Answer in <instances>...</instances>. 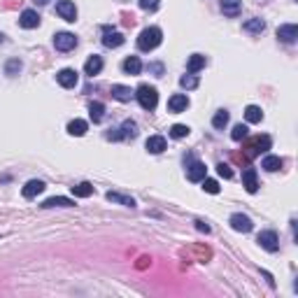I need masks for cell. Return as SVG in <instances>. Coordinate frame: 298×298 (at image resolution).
<instances>
[{"mask_svg": "<svg viewBox=\"0 0 298 298\" xmlns=\"http://www.w3.org/2000/svg\"><path fill=\"white\" fill-rule=\"evenodd\" d=\"M133 96L135 93L131 91V87H123V84H114L112 87V98H117L119 103H128Z\"/></svg>", "mask_w": 298, "mask_h": 298, "instance_id": "d6986e66", "label": "cell"}, {"mask_svg": "<svg viewBox=\"0 0 298 298\" xmlns=\"http://www.w3.org/2000/svg\"><path fill=\"white\" fill-rule=\"evenodd\" d=\"M44 191V182L42 179H30V182H26V186L21 189V193H24V198H35L37 193Z\"/></svg>", "mask_w": 298, "mask_h": 298, "instance_id": "2e32d148", "label": "cell"}, {"mask_svg": "<svg viewBox=\"0 0 298 298\" xmlns=\"http://www.w3.org/2000/svg\"><path fill=\"white\" fill-rule=\"evenodd\" d=\"M56 79H59V84H61L63 89H72L77 87V72L72 70V68H63V70H59V75H56Z\"/></svg>", "mask_w": 298, "mask_h": 298, "instance_id": "9c48e42d", "label": "cell"}, {"mask_svg": "<svg viewBox=\"0 0 298 298\" xmlns=\"http://www.w3.org/2000/svg\"><path fill=\"white\" fill-rule=\"evenodd\" d=\"M161 40H163L161 28L149 26V28H145L140 33V37H138V49H140V52H151V49H156L158 44H161Z\"/></svg>", "mask_w": 298, "mask_h": 298, "instance_id": "6da1fadb", "label": "cell"}, {"mask_svg": "<svg viewBox=\"0 0 298 298\" xmlns=\"http://www.w3.org/2000/svg\"><path fill=\"white\" fill-rule=\"evenodd\" d=\"M158 5H161V0H140V7L147 12H156Z\"/></svg>", "mask_w": 298, "mask_h": 298, "instance_id": "8d00e7d4", "label": "cell"}, {"mask_svg": "<svg viewBox=\"0 0 298 298\" xmlns=\"http://www.w3.org/2000/svg\"><path fill=\"white\" fill-rule=\"evenodd\" d=\"M54 47L59 52H70V49L77 47V37L72 35V33H56L54 35Z\"/></svg>", "mask_w": 298, "mask_h": 298, "instance_id": "5b68a950", "label": "cell"}, {"mask_svg": "<svg viewBox=\"0 0 298 298\" xmlns=\"http://www.w3.org/2000/svg\"><path fill=\"white\" fill-rule=\"evenodd\" d=\"M126 42V37L119 33V30H112L110 26L103 28V44H105L107 49H117V47H121Z\"/></svg>", "mask_w": 298, "mask_h": 298, "instance_id": "8992f818", "label": "cell"}, {"mask_svg": "<svg viewBox=\"0 0 298 298\" xmlns=\"http://www.w3.org/2000/svg\"><path fill=\"white\" fill-rule=\"evenodd\" d=\"M87 131H89V123L84 121V119H72V121L68 123V133H70V135H77V138H82Z\"/></svg>", "mask_w": 298, "mask_h": 298, "instance_id": "603a6c76", "label": "cell"}, {"mask_svg": "<svg viewBox=\"0 0 298 298\" xmlns=\"http://www.w3.org/2000/svg\"><path fill=\"white\" fill-rule=\"evenodd\" d=\"M123 72L126 75H140V70H142V63H140V59L138 56H128L126 61H123Z\"/></svg>", "mask_w": 298, "mask_h": 298, "instance_id": "44dd1931", "label": "cell"}, {"mask_svg": "<svg viewBox=\"0 0 298 298\" xmlns=\"http://www.w3.org/2000/svg\"><path fill=\"white\" fill-rule=\"evenodd\" d=\"M100 70H103V59L96 56V54H93V56H89V61L84 63V72L93 77V75H98Z\"/></svg>", "mask_w": 298, "mask_h": 298, "instance_id": "ffe728a7", "label": "cell"}, {"mask_svg": "<svg viewBox=\"0 0 298 298\" xmlns=\"http://www.w3.org/2000/svg\"><path fill=\"white\" fill-rule=\"evenodd\" d=\"M242 28H245L247 33H263L266 30V21L263 19H249V21H245Z\"/></svg>", "mask_w": 298, "mask_h": 298, "instance_id": "f1b7e54d", "label": "cell"}, {"mask_svg": "<svg viewBox=\"0 0 298 298\" xmlns=\"http://www.w3.org/2000/svg\"><path fill=\"white\" fill-rule=\"evenodd\" d=\"M72 193H75L77 198H89V196L93 193V186L89 184V182H79V184L72 186Z\"/></svg>", "mask_w": 298, "mask_h": 298, "instance_id": "f546056e", "label": "cell"}, {"mask_svg": "<svg viewBox=\"0 0 298 298\" xmlns=\"http://www.w3.org/2000/svg\"><path fill=\"white\" fill-rule=\"evenodd\" d=\"M121 138H135L138 135V123L131 121V119H126V121L121 123V133H119Z\"/></svg>", "mask_w": 298, "mask_h": 298, "instance_id": "4dcf8cb0", "label": "cell"}, {"mask_svg": "<svg viewBox=\"0 0 298 298\" xmlns=\"http://www.w3.org/2000/svg\"><path fill=\"white\" fill-rule=\"evenodd\" d=\"M107 201L126 205V208H135V201H133L131 196H123V193H117V191H107Z\"/></svg>", "mask_w": 298, "mask_h": 298, "instance_id": "484cf974", "label": "cell"}, {"mask_svg": "<svg viewBox=\"0 0 298 298\" xmlns=\"http://www.w3.org/2000/svg\"><path fill=\"white\" fill-rule=\"evenodd\" d=\"M217 173H219L224 179H231V177H233V170H231L228 163H219V166H217Z\"/></svg>", "mask_w": 298, "mask_h": 298, "instance_id": "74e56055", "label": "cell"}, {"mask_svg": "<svg viewBox=\"0 0 298 298\" xmlns=\"http://www.w3.org/2000/svg\"><path fill=\"white\" fill-rule=\"evenodd\" d=\"M228 224H231V226H233V231H238V233H249V231L254 228L252 219H249L247 214H242V212H236V214H231Z\"/></svg>", "mask_w": 298, "mask_h": 298, "instance_id": "277c9868", "label": "cell"}, {"mask_svg": "<svg viewBox=\"0 0 298 298\" xmlns=\"http://www.w3.org/2000/svg\"><path fill=\"white\" fill-rule=\"evenodd\" d=\"M205 56H201V54H193L191 59H189V63H186V70L191 72V75H196L198 70H203L205 68Z\"/></svg>", "mask_w": 298, "mask_h": 298, "instance_id": "d4e9b609", "label": "cell"}, {"mask_svg": "<svg viewBox=\"0 0 298 298\" xmlns=\"http://www.w3.org/2000/svg\"><path fill=\"white\" fill-rule=\"evenodd\" d=\"M203 189L208 193H219V184H217V179H208V177H203Z\"/></svg>", "mask_w": 298, "mask_h": 298, "instance_id": "d590c367", "label": "cell"}, {"mask_svg": "<svg viewBox=\"0 0 298 298\" xmlns=\"http://www.w3.org/2000/svg\"><path fill=\"white\" fill-rule=\"evenodd\" d=\"M35 2H40V5H44V2H49V0H35Z\"/></svg>", "mask_w": 298, "mask_h": 298, "instance_id": "ab89813d", "label": "cell"}, {"mask_svg": "<svg viewBox=\"0 0 298 298\" xmlns=\"http://www.w3.org/2000/svg\"><path fill=\"white\" fill-rule=\"evenodd\" d=\"M189 131H191V128H189V126H184V123H175V126L170 128V135H173L175 140H182V138H186V135H189Z\"/></svg>", "mask_w": 298, "mask_h": 298, "instance_id": "1f68e13d", "label": "cell"}, {"mask_svg": "<svg viewBox=\"0 0 298 298\" xmlns=\"http://www.w3.org/2000/svg\"><path fill=\"white\" fill-rule=\"evenodd\" d=\"M228 119H231V117H228L226 110H219V112L212 117V126H214L217 131H224V128H226V123H228Z\"/></svg>", "mask_w": 298, "mask_h": 298, "instance_id": "83f0119b", "label": "cell"}, {"mask_svg": "<svg viewBox=\"0 0 298 298\" xmlns=\"http://www.w3.org/2000/svg\"><path fill=\"white\" fill-rule=\"evenodd\" d=\"M247 131H249V128H247L245 123H238L236 128H233V133H231V138H233V140H236V142L245 140V138H247Z\"/></svg>", "mask_w": 298, "mask_h": 298, "instance_id": "d6a6232c", "label": "cell"}, {"mask_svg": "<svg viewBox=\"0 0 298 298\" xmlns=\"http://www.w3.org/2000/svg\"><path fill=\"white\" fill-rule=\"evenodd\" d=\"M19 70H21V61H19V59H12V61H7V65H5V72H7L9 77H14Z\"/></svg>", "mask_w": 298, "mask_h": 298, "instance_id": "836d02e7", "label": "cell"}, {"mask_svg": "<svg viewBox=\"0 0 298 298\" xmlns=\"http://www.w3.org/2000/svg\"><path fill=\"white\" fill-rule=\"evenodd\" d=\"M196 226H198V231H205V233H210V226H208L205 221H196Z\"/></svg>", "mask_w": 298, "mask_h": 298, "instance_id": "f35d334b", "label": "cell"}, {"mask_svg": "<svg viewBox=\"0 0 298 298\" xmlns=\"http://www.w3.org/2000/svg\"><path fill=\"white\" fill-rule=\"evenodd\" d=\"M19 26L21 28H37L40 26V14L35 9H24L19 17Z\"/></svg>", "mask_w": 298, "mask_h": 298, "instance_id": "30bf717a", "label": "cell"}, {"mask_svg": "<svg viewBox=\"0 0 298 298\" xmlns=\"http://www.w3.org/2000/svg\"><path fill=\"white\" fill-rule=\"evenodd\" d=\"M245 119L249 123H261L263 121V112H261V107H256V105H247L245 107Z\"/></svg>", "mask_w": 298, "mask_h": 298, "instance_id": "4316f807", "label": "cell"}, {"mask_svg": "<svg viewBox=\"0 0 298 298\" xmlns=\"http://www.w3.org/2000/svg\"><path fill=\"white\" fill-rule=\"evenodd\" d=\"M186 107H189V98L184 96V93H175V96H170V100H168V110L170 112H184Z\"/></svg>", "mask_w": 298, "mask_h": 298, "instance_id": "9a60e30c", "label": "cell"}, {"mask_svg": "<svg viewBox=\"0 0 298 298\" xmlns=\"http://www.w3.org/2000/svg\"><path fill=\"white\" fill-rule=\"evenodd\" d=\"M135 98H138V103H140L142 110H156L158 105V91L154 87H149V84H140L138 91H135Z\"/></svg>", "mask_w": 298, "mask_h": 298, "instance_id": "7a4b0ae2", "label": "cell"}, {"mask_svg": "<svg viewBox=\"0 0 298 298\" xmlns=\"http://www.w3.org/2000/svg\"><path fill=\"white\" fill-rule=\"evenodd\" d=\"M179 84H182L184 89H196V87H198V77L189 72V75H184V77L179 79Z\"/></svg>", "mask_w": 298, "mask_h": 298, "instance_id": "e575fe53", "label": "cell"}, {"mask_svg": "<svg viewBox=\"0 0 298 298\" xmlns=\"http://www.w3.org/2000/svg\"><path fill=\"white\" fill-rule=\"evenodd\" d=\"M89 117H91L93 123H100L105 119V105H103V103H91V105H89Z\"/></svg>", "mask_w": 298, "mask_h": 298, "instance_id": "7402d4cb", "label": "cell"}, {"mask_svg": "<svg viewBox=\"0 0 298 298\" xmlns=\"http://www.w3.org/2000/svg\"><path fill=\"white\" fill-rule=\"evenodd\" d=\"M205 175H208V168H205V163H201V161H193L191 166L186 168V177H189L191 182H201Z\"/></svg>", "mask_w": 298, "mask_h": 298, "instance_id": "4fadbf2b", "label": "cell"}, {"mask_svg": "<svg viewBox=\"0 0 298 298\" xmlns=\"http://www.w3.org/2000/svg\"><path fill=\"white\" fill-rule=\"evenodd\" d=\"M56 12H59V17L65 19L68 24H75V21H77V7H75L72 0H59V2H56Z\"/></svg>", "mask_w": 298, "mask_h": 298, "instance_id": "3957f363", "label": "cell"}, {"mask_svg": "<svg viewBox=\"0 0 298 298\" xmlns=\"http://www.w3.org/2000/svg\"><path fill=\"white\" fill-rule=\"evenodd\" d=\"M145 147H147L149 154H161V151H166L168 142H166V138H163V135H151V138H147Z\"/></svg>", "mask_w": 298, "mask_h": 298, "instance_id": "7c38bea8", "label": "cell"}, {"mask_svg": "<svg viewBox=\"0 0 298 298\" xmlns=\"http://www.w3.org/2000/svg\"><path fill=\"white\" fill-rule=\"evenodd\" d=\"M240 9H242V0H221V12L226 17H231V19L238 17Z\"/></svg>", "mask_w": 298, "mask_h": 298, "instance_id": "e0dca14e", "label": "cell"}, {"mask_svg": "<svg viewBox=\"0 0 298 298\" xmlns=\"http://www.w3.org/2000/svg\"><path fill=\"white\" fill-rule=\"evenodd\" d=\"M277 37H280L284 44H294L298 37V26L296 24H284V26L277 28Z\"/></svg>", "mask_w": 298, "mask_h": 298, "instance_id": "ba28073f", "label": "cell"}, {"mask_svg": "<svg viewBox=\"0 0 298 298\" xmlns=\"http://www.w3.org/2000/svg\"><path fill=\"white\" fill-rule=\"evenodd\" d=\"M259 242H261L263 249H268V252H277L280 249V238L275 231H263L261 236H259Z\"/></svg>", "mask_w": 298, "mask_h": 298, "instance_id": "52a82bcc", "label": "cell"}, {"mask_svg": "<svg viewBox=\"0 0 298 298\" xmlns=\"http://www.w3.org/2000/svg\"><path fill=\"white\" fill-rule=\"evenodd\" d=\"M247 149H249L247 156H256V154H261V151H268V149H270V138H268V135H261V138H256Z\"/></svg>", "mask_w": 298, "mask_h": 298, "instance_id": "5bb4252c", "label": "cell"}, {"mask_svg": "<svg viewBox=\"0 0 298 298\" xmlns=\"http://www.w3.org/2000/svg\"><path fill=\"white\" fill-rule=\"evenodd\" d=\"M242 186L247 189V193H256L259 191V177H256L254 168H247L242 173Z\"/></svg>", "mask_w": 298, "mask_h": 298, "instance_id": "8fae6325", "label": "cell"}, {"mask_svg": "<svg viewBox=\"0 0 298 298\" xmlns=\"http://www.w3.org/2000/svg\"><path fill=\"white\" fill-rule=\"evenodd\" d=\"M72 205H75V201L65 198V196H54V198H47L42 203L44 210H49V208H72Z\"/></svg>", "mask_w": 298, "mask_h": 298, "instance_id": "ac0fdd59", "label": "cell"}, {"mask_svg": "<svg viewBox=\"0 0 298 298\" xmlns=\"http://www.w3.org/2000/svg\"><path fill=\"white\" fill-rule=\"evenodd\" d=\"M282 166H284V161L280 156H266L261 163V168L268 170V173H277V170H282Z\"/></svg>", "mask_w": 298, "mask_h": 298, "instance_id": "cb8c5ba5", "label": "cell"}]
</instances>
